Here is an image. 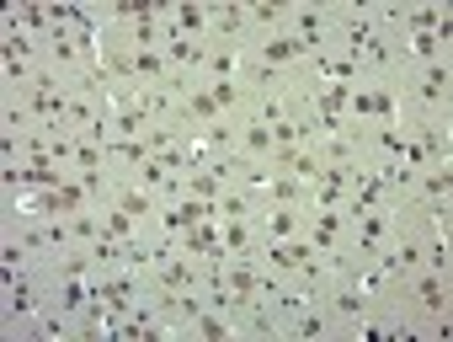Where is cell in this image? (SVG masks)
Masks as SVG:
<instances>
[{"mask_svg": "<svg viewBox=\"0 0 453 342\" xmlns=\"http://www.w3.org/2000/svg\"><path fill=\"white\" fill-rule=\"evenodd\" d=\"M257 65H262V70H278V75H299V70L310 65V54H304V43L283 27V33L257 38Z\"/></svg>", "mask_w": 453, "mask_h": 342, "instance_id": "277c9868", "label": "cell"}, {"mask_svg": "<svg viewBox=\"0 0 453 342\" xmlns=\"http://www.w3.org/2000/svg\"><path fill=\"white\" fill-rule=\"evenodd\" d=\"M400 81V102H405V118H453L448 102H453V65L437 59V65H411L395 75Z\"/></svg>", "mask_w": 453, "mask_h": 342, "instance_id": "6da1fadb", "label": "cell"}, {"mask_svg": "<svg viewBox=\"0 0 453 342\" xmlns=\"http://www.w3.org/2000/svg\"><path fill=\"white\" fill-rule=\"evenodd\" d=\"M257 252H262L257 214H251V220H219V252H213L208 262H219V257H257Z\"/></svg>", "mask_w": 453, "mask_h": 342, "instance_id": "8992f818", "label": "cell"}, {"mask_svg": "<svg viewBox=\"0 0 453 342\" xmlns=\"http://www.w3.org/2000/svg\"><path fill=\"white\" fill-rule=\"evenodd\" d=\"M283 337H288V342H336V321H331L326 305L315 299V305H304L299 315H288Z\"/></svg>", "mask_w": 453, "mask_h": 342, "instance_id": "9c48e42d", "label": "cell"}, {"mask_svg": "<svg viewBox=\"0 0 453 342\" xmlns=\"http://www.w3.org/2000/svg\"><path fill=\"white\" fill-rule=\"evenodd\" d=\"M139 102L150 113V123H181V91L165 81V86H139Z\"/></svg>", "mask_w": 453, "mask_h": 342, "instance_id": "30bf717a", "label": "cell"}, {"mask_svg": "<svg viewBox=\"0 0 453 342\" xmlns=\"http://www.w3.org/2000/svg\"><path fill=\"white\" fill-rule=\"evenodd\" d=\"M102 225H107V236H112V241H134V236H144V225H139L134 214H123V209H112V204L102 209Z\"/></svg>", "mask_w": 453, "mask_h": 342, "instance_id": "7c38bea8", "label": "cell"}, {"mask_svg": "<svg viewBox=\"0 0 453 342\" xmlns=\"http://www.w3.org/2000/svg\"><path fill=\"white\" fill-rule=\"evenodd\" d=\"M288 33L304 43L310 59L331 54V43H336V6H288Z\"/></svg>", "mask_w": 453, "mask_h": 342, "instance_id": "7a4b0ae2", "label": "cell"}, {"mask_svg": "<svg viewBox=\"0 0 453 342\" xmlns=\"http://www.w3.org/2000/svg\"><path fill=\"white\" fill-rule=\"evenodd\" d=\"M171 27L187 33V38H197V43H208V33H213V22H208V0H176V6H171Z\"/></svg>", "mask_w": 453, "mask_h": 342, "instance_id": "8fae6325", "label": "cell"}, {"mask_svg": "<svg viewBox=\"0 0 453 342\" xmlns=\"http://www.w3.org/2000/svg\"><path fill=\"white\" fill-rule=\"evenodd\" d=\"M107 204H112V209H123V214H134V220L150 230L165 198H160V193H150V188H139V183H118V177H112V193H107Z\"/></svg>", "mask_w": 453, "mask_h": 342, "instance_id": "52a82bcc", "label": "cell"}, {"mask_svg": "<svg viewBox=\"0 0 453 342\" xmlns=\"http://www.w3.org/2000/svg\"><path fill=\"white\" fill-rule=\"evenodd\" d=\"M187 342H246V331H241V315H235V310H219V305H208L203 315H192V326H187Z\"/></svg>", "mask_w": 453, "mask_h": 342, "instance_id": "5b68a950", "label": "cell"}, {"mask_svg": "<svg viewBox=\"0 0 453 342\" xmlns=\"http://www.w3.org/2000/svg\"><path fill=\"white\" fill-rule=\"evenodd\" d=\"M257 230H262V241H294V236H304V209L299 204H262Z\"/></svg>", "mask_w": 453, "mask_h": 342, "instance_id": "ba28073f", "label": "cell"}, {"mask_svg": "<svg viewBox=\"0 0 453 342\" xmlns=\"http://www.w3.org/2000/svg\"><path fill=\"white\" fill-rule=\"evenodd\" d=\"M257 70V43H208L203 81H251Z\"/></svg>", "mask_w": 453, "mask_h": 342, "instance_id": "3957f363", "label": "cell"}]
</instances>
